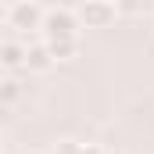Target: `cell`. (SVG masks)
<instances>
[{"label":"cell","instance_id":"cell-4","mask_svg":"<svg viewBox=\"0 0 154 154\" xmlns=\"http://www.w3.org/2000/svg\"><path fill=\"white\" fill-rule=\"evenodd\" d=\"M57 61L50 57V50H47V43H39V47H29L25 50V68L29 72H50Z\"/></svg>","mask_w":154,"mask_h":154},{"label":"cell","instance_id":"cell-2","mask_svg":"<svg viewBox=\"0 0 154 154\" xmlns=\"http://www.w3.org/2000/svg\"><path fill=\"white\" fill-rule=\"evenodd\" d=\"M43 29H47V36H50V39H65V36H75V29H79V18L72 14V11L57 7V11L43 14Z\"/></svg>","mask_w":154,"mask_h":154},{"label":"cell","instance_id":"cell-9","mask_svg":"<svg viewBox=\"0 0 154 154\" xmlns=\"http://www.w3.org/2000/svg\"><path fill=\"white\" fill-rule=\"evenodd\" d=\"M79 154H104V151H100V147H93V143H90V147H79Z\"/></svg>","mask_w":154,"mask_h":154},{"label":"cell","instance_id":"cell-5","mask_svg":"<svg viewBox=\"0 0 154 154\" xmlns=\"http://www.w3.org/2000/svg\"><path fill=\"white\" fill-rule=\"evenodd\" d=\"M47 50H50V57H54V61H68V57H75V54H79V39H75V36L50 39V43H47Z\"/></svg>","mask_w":154,"mask_h":154},{"label":"cell","instance_id":"cell-10","mask_svg":"<svg viewBox=\"0 0 154 154\" xmlns=\"http://www.w3.org/2000/svg\"><path fill=\"white\" fill-rule=\"evenodd\" d=\"M104 154H111V151H104Z\"/></svg>","mask_w":154,"mask_h":154},{"label":"cell","instance_id":"cell-6","mask_svg":"<svg viewBox=\"0 0 154 154\" xmlns=\"http://www.w3.org/2000/svg\"><path fill=\"white\" fill-rule=\"evenodd\" d=\"M0 65H4V68L25 65V47H18V43H0Z\"/></svg>","mask_w":154,"mask_h":154},{"label":"cell","instance_id":"cell-1","mask_svg":"<svg viewBox=\"0 0 154 154\" xmlns=\"http://www.w3.org/2000/svg\"><path fill=\"white\" fill-rule=\"evenodd\" d=\"M79 22H82L86 29H104V25H111V22H115V4H111V0H82Z\"/></svg>","mask_w":154,"mask_h":154},{"label":"cell","instance_id":"cell-8","mask_svg":"<svg viewBox=\"0 0 154 154\" xmlns=\"http://www.w3.org/2000/svg\"><path fill=\"white\" fill-rule=\"evenodd\" d=\"M54 154H79V143L75 140H61V143L54 147Z\"/></svg>","mask_w":154,"mask_h":154},{"label":"cell","instance_id":"cell-3","mask_svg":"<svg viewBox=\"0 0 154 154\" xmlns=\"http://www.w3.org/2000/svg\"><path fill=\"white\" fill-rule=\"evenodd\" d=\"M7 22L14 29H39L43 25V11H39L32 0H18L11 11H7Z\"/></svg>","mask_w":154,"mask_h":154},{"label":"cell","instance_id":"cell-7","mask_svg":"<svg viewBox=\"0 0 154 154\" xmlns=\"http://www.w3.org/2000/svg\"><path fill=\"white\" fill-rule=\"evenodd\" d=\"M22 97V86L14 79H0V104H14Z\"/></svg>","mask_w":154,"mask_h":154}]
</instances>
